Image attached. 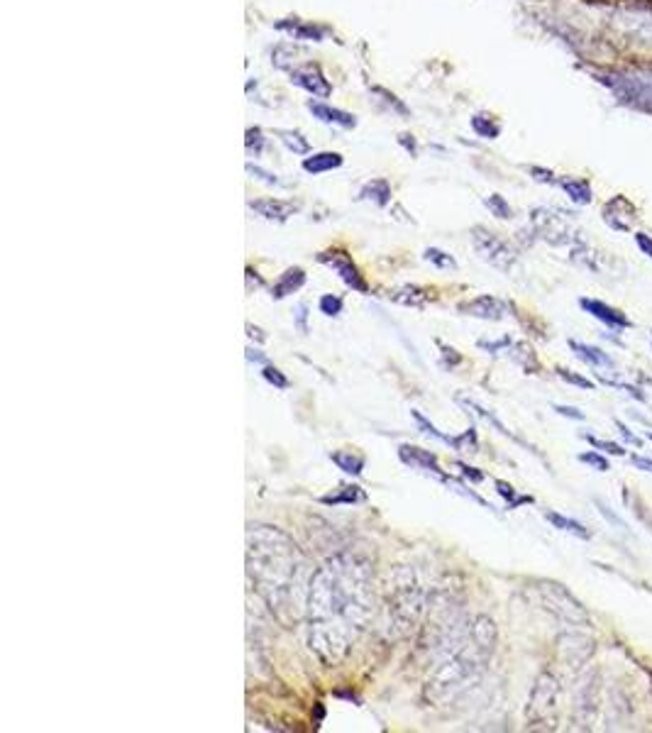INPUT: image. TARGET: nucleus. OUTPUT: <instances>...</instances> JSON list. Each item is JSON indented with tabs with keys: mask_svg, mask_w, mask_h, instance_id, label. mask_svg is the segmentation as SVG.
<instances>
[{
	"mask_svg": "<svg viewBox=\"0 0 652 733\" xmlns=\"http://www.w3.org/2000/svg\"><path fill=\"white\" fill-rule=\"evenodd\" d=\"M398 458H401V462L408 467H413V469H420V472H428V475L437 476L440 482H450V476L444 475V469L440 467V462H437V458H435V452H430V450H423V448H416V445H401L398 448Z\"/></svg>",
	"mask_w": 652,
	"mask_h": 733,
	"instance_id": "obj_13",
	"label": "nucleus"
},
{
	"mask_svg": "<svg viewBox=\"0 0 652 733\" xmlns=\"http://www.w3.org/2000/svg\"><path fill=\"white\" fill-rule=\"evenodd\" d=\"M582 640H584L582 633H567V636L559 639V653H562L567 665L579 667L582 663H586V657L594 653V647H582V650H579V643H582Z\"/></svg>",
	"mask_w": 652,
	"mask_h": 733,
	"instance_id": "obj_17",
	"label": "nucleus"
},
{
	"mask_svg": "<svg viewBox=\"0 0 652 733\" xmlns=\"http://www.w3.org/2000/svg\"><path fill=\"white\" fill-rule=\"evenodd\" d=\"M423 259L430 262V265H435L437 269H457V262H454L447 252H443V249L437 248H428L426 252H423Z\"/></svg>",
	"mask_w": 652,
	"mask_h": 733,
	"instance_id": "obj_35",
	"label": "nucleus"
},
{
	"mask_svg": "<svg viewBox=\"0 0 652 733\" xmlns=\"http://www.w3.org/2000/svg\"><path fill=\"white\" fill-rule=\"evenodd\" d=\"M615 426H618V433H621V436H623V440H625V443H633V445H643V440L638 438V436H635L633 430L628 428V426H625V423H621V420H615Z\"/></svg>",
	"mask_w": 652,
	"mask_h": 733,
	"instance_id": "obj_47",
	"label": "nucleus"
},
{
	"mask_svg": "<svg viewBox=\"0 0 652 733\" xmlns=\"http://www.w3.org/2000/svg\"><path fill=\"white\" fill-rule=\"evenodd\" d=\"M484 203H486V208L492 210L496 218H501V220L513 218V210H510L509 200L503 199V196H499V193H492V196H486V199H484Z\"/></svg>",
	"mask_w": 652,
	"mask_h": 733,
	"instance_id": "obj_34",
	"label": "nucleus"
},
{
	"mask_svg": "<svg viewBox=\"0 0 652 733\" xmlns=\"http://www.w3.org/2000/svg\"><path fill=\"white\" fill-rule=\"evenodd\" d=\"M631 462H633L638 469H643V472H652V460L640 458V455H631Z\"/></svg>",
	"mask_w": 652,
	"mask_h": 733,
	"instance_id": "obj_52",
	"label": "nucleus"
},
{
	"mask_svg": "<svg viewBox=\"0 0 652 733\" xmlns=\"http://www.w3.org/2000/svg\"><path fill=\"white\" fill-rule=\"evenodd\" d=\"M437 345H440V350H443V360H444V364H450V370L462 362V354L457 353L454 347H447V345H443V343H437Z\"/></svg>",
	"mask_w": 652,
	"mask_h": 733,
	"instance_id": "obj_46",
	"label": "nucleus"
},
{
	"mask_svg": "<svg viewBox=\"0 0 652 733\" xmlns=\"http://www.w3.org/2000/svg\"><path fill=\"white\" fill-rule=\"evenodd\" d=\"M318 262L325 265V267H330L332 272L345 281V286H350L352 291H357V294H367L369 291L364 276L360 274L357 265L352 262V257L345 249H328V252H321V255H318Z\"/></svg>",
	"mask_w": 652,
	"mask_h": 733,
	"instance_id": "obj_10",
	"label": "nucleus"
},
{
	"mask_svg": "<svg viewBox=\"0 0 652 733\" xmlns=\"http://www.w3.org/2000/svg\"><path fill=\"white\" fill-rule=\"evenodd\" d=\"M362 501H367V494H364V489L357 485H345L340 486V492L338 494H330V496H322L321 504L325 506H342V504H362Z\"/></svg>",
	"mask_w": 652,
	"mask_h": 733,
	"instance_id": "obj_26",
	"label": "nucleus"
},
{
	"mask_svg": "<svg viewBox=\"0 0 652 733\" xmlns=\"http://www.w3.org/2000/svg\"><path fill=\"white\" fill-rule=\"evenodd\" d=\"M342 162H345V159H342V154L318 152V154H313V157H306V159H303V169H306L308 174H313V176H318V174L340 169Z\"/></svg>",
	"mask_w": 652,
	"mask_h": 733,
	"instance_id": "obj_21",
	"label": "nucleus"
},
{
	"mask_svg": "<svg viewBox=\"0 0 652 733\" xmlns=\"http://www.w3.org/2000/svg\"><path fill=\"white\" fill-rule=\"evenodd\" d=\"M559 186L567 191L569 199L575 200V203H579V206L591 203V186L586 182H582V179H562Z\"/></svg>",
	"mask_w": 652,
	"mask_h": 733,
	"instance_id": "obj_28",
	"label": "nucleus"
},
{
	"mask_svg": "<svg viewBox=\"0 0 652 733\" xmlns=\"http://www.w3.org/2000/svg\"><path fill=\"white\" fill-rule=\"evenodd\" d=\"M604 220L614 230L628 232V230H631V225H633V220H635V208H633V206H628L623 213H618L615 199L608 200V203H606V208H604Z\"/></svg>",
	"mask_w": 652,
	"mask_h": 733,
	"instance_id": "obj_24",
	"label": "nucleus"
},
{
	"mask_svg": "<svg viewBox=\"0 0 652 733\" xmlns=\"http://www.w3.org/2000/svg\"><path fill=\"white\" fill-rule=\"evenodd\" d=\"M447 640L450 647L428 677L426 699L433 704L450 702L479 680L496 646V623L489 616H477L464 631L447 633Z\"/></svg>",
	"mask_w": 652,
	"mask_h": 733,
	"instance_id": "obj_3",
	"label": "nucleus"
},
{
	"mask_svg": "<svg viewBox=\"0 0 652 733\" xmlns=\"http://www.w3.org/2000/svg\"><path fill=\"white\" fill-rule=\"evenodd\" d=\"M579 305H582L589 315H594L596 321H601L604 325H608L611 330H625V328L633 325L618 308H611V305L604 304V301H599V298H582Z\"/></svg>",
	"mask_w": 652,
	"mask_h": 733,
	"instance_id": "obj_14",
	"label": "nucleus"
},
{
	"mask_svg": "<svg viewBox=\"0 0 652 733\" xmlns=\"http://www.w3.org/2000/svg\"><path fill=\"white\" fill-rule=\"evenodd\" d=\"M596 506H599V511H601V514H604L606 518H608V521H614V524L618 525V528H623V521H621V518H615V516L611 514V511H608V509H606V506H604V501H599V499H596Z\"/></svg>",
	"mask_w": 652,
	"mask_h": 733,
	"instance_id": "obj_54",
	"label": "nucleus"
},
{
	"mask_svg": "<svg viewBox=\"0 0 652 733\" xmlns=\"http://www.w3.org/2000/svg\"><path fill=\"white\" fill-rule=\"evenodd\" d=\"M472 127L474 133L484 137V140H493V137H499V133H501V127L496 125L492 115H474Z\"/></svg>",
	"mask_w": 652,
	"mask_h": 733,
	"instance_id": "obj_31",
	"label": "nucleus"
},
{
	"mask_svg": "<svg viewBox=\"0 0 652 733\" xmlns=\"http://www.w3.org/2000/svg\"><path fill=\"white\" fill-rule=\"evenodd\" d=\"M545 521H550L555 528L565 531V533L577 535V538H582V541H589V538H591V533L586 531L584 525L579 524V521H575V518H567V516L555 514V511H545Z\"/></svg>",
	"mask_w": 652,
	"mask_h": 733,
	"instance_id": "obj_27",
	"label": "nucleus"
},
{
	"mask_svg": "<svg viewBox=\"0 0 652 733\" xmlns=\"http://www.w3.org/2000/svg\"><path fill=\"white\" fill-rule=\"evenodd\" d=\"M330 460L335 462V465L340 467L345 475H352V476H360L362 472H364V455H360V452H355V450H338V452H332Z\"/></svg>",
	"mask_w": 652,
	"mask_h": 733,
	"instance_id": "obj_23",
	"label": "nucleus"
},
{
	"mask_svg": "<svg viewBox=\"0 0 652 733\" xmlns=\"http://www.w3.org/2000/svg\"><path fill=\"white\" fill-rule=\"evenodd\" d=\"M538 591L542 604L548 607L558 619L567 621L572 626H589V614L572 594L558 582H538Z\"/></svg>",
	"mask_w": 652,
	"mask_h": 733,
	"instance_id": "obj_5",
	"label": "nucleus"
},
{
	"mask_svg": "<svg viewBox=\"0 0 652 733\" xmlns=\"http://www.w3.org/2000/svg\"><path fill=\"white\" fill-rule=\"evenodd\" d=\"M289 74H291V84L308 91L313 98H328L332 94L330 81L325 78L318 64H301V67H293Z\"/></svg>",
	"mask_w": 652,
	"mask_h": 733,
	"instance_id": "obj_11",
	"label": "nucleus"
},
{
	"mask_svg": "<svg viewBox=\"0 0 652 733\" xmlns=\"http://www.w3.org/2000/svg\"><path fill=\"white\" fill-rule=\"evenodd\" d=\"M454 467H457V469L462 472L464 479H469L472 485H479V482H484V472H479L477 467L464 465V462H454Z\"/></svg>",
	"mask_w": 652,
	"mask_h": 733,
	"instance_id": "obj_44",
	"label": "nucleus"
},
{
	"mask_svg": "<svg viewBox=\"0 0 652 733\" xmlns=\"http://www.w3.org/2000/svg\"><path fill=\"white\" fill-rule=\"evenodd\" d=\"M388 301H394V304H401V305H411V308H423V305L428 304V294L423 291V289H418V286H401V289H394V291H388Z\"/></svg>",
	"mask_w": 652,
	"mask_h": 733,
	"instance_id": "obj_22",
	"label": "nucleus"
},
{
	"mask_svg": "<svg viewBox=\"0 0 652 733\" xmlns=\"http://www.w3.org/2000/svg\"><path fill=\"white\" fill-rule=\"evenodd\" d=\"M276 29L286 32L293 39H306V42H322L325 37V29L311 22H303V20H284V22H276Z\"/></svg>",
	"mask_w": 652,
	"mask_h": 733,
	"instance_id": "obj_18",
	"label": "nucleus"
},
{
	"mask_svg": "<svg viewBox=\"0 0 652 733\" xmlns=\"http://www.w3.org/2000/svg\"><path fill=\"white\" fill-rule=\"evenodd\" d=\"M374 609V577L364 558L338 552L313 572L306 601L308 646L325 665L342 663L367 629Z\"/></svg>",
	"mask_w": 652,
	"mask_h": 733,
	"instance_id": "obj_1",
	"label": "nucleus"
},
{
	"mask_svg": "<svg viewBox=\"0 0 652 733\" xmlns=\"http://www.w3.org/2000/svg\"><path fill=\"white\" fill-rule=\"evenodd\" d=\"M472 245L474 252H477L486 265H492L493 269L509 274L510 269L516 267V259H518L516 249L510 248L506 240L499 238L496 232H492V230L477 225V228L472 230Z\"/></svg>",
	"mask_w": 652,
	"mask_h": 733,
	"instance_id": "obj_6",
	"label": "nucleus"
},
{
	"mask_svg": "<svg viewBox=\"0 0 652 733\" xmlns=\"http://www.w3.org/2000/svg\"><path fill=\"white\" fill-rule=\"evenodd\" d=\"M276 134H279V140H281L293 154L311 152V143H308L301 133H296V130H276Z\"/></svg>",
	"mask_w": 652,
	"mask_h": 733,
	"instance_id": "obj_30",
	"label": "nucleus"
},
{
	"mask_svg": "<svg viewBox=\"0 0 652 733\" xmlns=\"http://www.w3.org/2000/svg\"><path fill=\"white\" fill-rule=\"evenodd\" d=\"M247 172L252 174V179H259V182L269 183V186H281V182L276 179L274 174L265 172V169H259V167H255V164H247Z\"/></svg>",
	"mask_w": 652,
	"mask_h": 733,
	"instance_id": "obj_43",
	"label": "nucleus"
},
{
	"mask_svg": "<svg viewBox=\"0 0 652 733\" xmlns=\"http://www.w3.org/2000/svg\"><path fill=\"white\" fill-rule=\"evenodd\" d=\"M262 377H265L272 387H276V389H289V377H286L284 371L276 370V367H272V364H265V370H262Z\"/></svg>",
	"mask_w": 652,
	"mask_h": 733,
	"instance_id": "obj_40",
	"label": "nucleus"
},
{
	"mask_svg": "<svg viewBox=\"0 0 652 733\" xmlns=\"http://www.w3.org/2000/svg\"><path fill=\"white\" fill-rule=\"evenodd\" d=\"M569 347H572V353L577 354L582 362L591 364V367H599V370H611L614 367V360L606 353H601L599 347L579 343V340H569Z\"/></svg>",
	"mask_w": 652,
	"mask_h": 733,
	"instance_id": "obj_20",
	"label": "nucleus"
},
{
	"mask_svg": "<svg viewBox=\"0 0 652 733\" xmlns=\"http://www.w3.org/2000/svg\"><path fill=\"white\" fill-rule=\"evenodd\" d=\"M423 611V590L413 577V572L408 567L396 570L394 590H391V614L401 629H406L408 623H416V619Z\"/></svg>",
	"mask_w": 652,
	"mask_h": 733,
	"instance_id": "obj_4",
	"label": "nucleus"
},
{
	"mask_svg": "<svg viewBox=\"0 0 652 733\" xmlns=\"http://www.w3.org/2000/svg\"><path fill=\"white\" fill-rule=\"evenodd\" d=\"M509 345H510V338H503V340H499V343H486V340H482V343H479V347L489 350V353H496V350H501V347H509Z\"/></svg>",
	"mask_w": 652,
	"mask_h": 733,
	"instance_id": "obj_51",
	"label": "nucleus"
},
{
	"mask_svg": "<svg viewBox=\"0 0 652 733\" xmlns=\"http://www.w3.org/2000/svg\"><path fill=\"white\" fill-rule=\"evenodd\" d=\"M611 28L635 47H652V8L615 10Z\"/></svg>",
	"mask_w": 652,
	"mask_h": 733,
	"instance_id": "obj_7",
	"label": "nucleus"
},
{
	"mask_svg": "<svg viewBox=\"0 0 652 733\" xmlns=\"http://www.w3.org/2000/svg\"><path fill=\"white\" fill-rule=\"evenodd\" d=\"M318 308H321L322 315H328V318H338V315L342 314L345 304H342L340 296L325 294V296H321V301H318Z\"/></svg>",
	"mask_w": 652,
	"mask_h": 733,
	"instance_id": "obj_36",
	"label": "nucleus"
},
{
	"mask_svg": "<svg viewBox=\"0 0 652 733\" xmlns=\"http://www.w3.org/2000/svg\"><path fill=\"white\" fill-rule=\"evenodd\" d=\"M460 314L469 318H482V321H503L510 314V304L496 298V296H477L472 301L460 304Z\"/></svg>",
	"mask_w": 652,
	"mask_h": 733,
	"instance_id": "obj_12",
	"label": "nucleus"
},
{
	"mask_svg": "<svg viewBox=\"0 0 652 733\" xmlns=\"http://www.w3.org/2000/svg\"><path fill=\"white\" fill-rule=\"evenodd\" d=\"M374 91H377L379 95H384V101H387L388 105H394V108H396L398 113H401V115H408L406 105H403V103H398V101H396V95H391V94H388V91H384V88H374Z\"/></svg>",
	"mask_w": 652,
	"mask_h": 733,
	"instance_id": "obj_49",
	"label": "nucleus"
},
{
	"mask_svg": "<svg viewBox=\"0 0 652 733\" xmlns=\"http://www.w3.org/2000/svg\"><path fill=\"white\" fill-rule=\"evenodd\" d=\"M493 485H496V492H499V494L506 499L509 509H518V506L533 504V501H535L533 496H518V494H516V489H513L510 485H506V482H501V479H496Z\"/></svg>",
	"mask_w": 652,
	"mask_h": 733,
	"instance_id": "obj_33",
	"label": "nucleus"
},
{
	"mask_svg": "<svg viewBox=\"0 0 652 733\" xmlns=\"http://www.w3.org/2000/svg\"><path fill=\"white\" fill-rule=\"evenodd\" d=\"M510 360H516V362L523 367L526 371H535L538 370V360H535V353L530 350V345L526 343H518L510 347Z\"/></svg>",
	"mask_w": 652,
	"mask_h": 733,
	"instance_id": "obj_32",
	"label": "nucleus"
},
{
	"mask_svg": "<svg viewBox=\"0 0 652 733\" xmlns=\"http://www.w3.org/2000/svg\"><path fill=\"white\" fill-rule=\"evenodd\" d=\"M584 440H586V443H591V448L601 450V452H608V455H615V458H623V455H625V450L621 448V445L611 443V440L594 438L591 433H584Z\"/></svg>",
	"mask_w": 652,
	"mask_h": 733,
	"instance_id": "obj_37",
	"label": "nucleus"
},
{
	"mask_svg": "<svg viewBox=\"0 0 652 733\" xmlns=\"http://www.w3.org/2000/svg\"><path fill=\"white\" fill-rule=\"evenodd\" d=\"M247 360L249 362H259V364H269V360H266L265 354L259 353V350H255V347H247Z\"/></svg>",
	"mask_w": 652,
	"mask_h": 733,
	"instance_id": "obj_53",
	"label": "nucleus"
},
{
	"mask_svg": "<svg viewBox=\"0 0 652 733\" xmlns=\"http://www.w3.org/2000/svg\"><path fill=\"white\" fill-rule=\"evenodd\" d=\"M303 284H306V272H303L301 267L286 269L284 274L276 279V284L272 286V298H274V301H281L286 296L296 294Z\"/></svg>",
	"mask_w": 652,
	"mask_h": 733,
	"instance_id": "obj_19",
	"label": "nucleus"
},
{
	"mask_svg": "<svg viewBox=\"0 0 652 733\" xmlns=\"http://www.w3.org/2000/svg\"><path fill=\"white\" fill-rule=\"evenodd\" d=\"M247 574L266 609L291 626L306 614L313 572L291 535L276 525L252 524L247 531Z\"/></svg>",
	"mask_w": 652,
	"mask_h": 733,
	"instance_id": "obj_2",
	"label": "nucleus"
},
{
	"mask_svg": "<svg viewBox=\"0 0 652 733\" xmlns=\"http://www.w3.org/2000/svg\"><path fill=\"white\" fill-rule=\"evenodd\" d=\"M558 696H559V685L558 680L552 675H540L533 692H530V702H528V719L533 724H542L548 721L552 712L558 709Z\"/></svg>",
	"mask_w": 652,
	"mask_h": 733,
	"instance_id": "obj_9",
	"label": "nucleus"
},
{
	"mask_svg": "<svg viewBox=\"0 0 652 733\" xmlns=\"http://www.w3.org/2000/svg\"><path fill=\"white\" fill-rule=\"evenodd\" d=\"M552 409L558 411L559 416H565V419H575V420H584L586 416L582 413L579 409H575V406H552Z\"/></svg>",
	"mask_w": 652,
	"mask_h": 733,
	"instance_id": "obj_48",
	"label": "nucleus"
},
{
	"mask_svg": "<svg viewBox=\"0 0 652 733\" xmlns=\"http://www.w3.org/2000/svg\"><path fill=\"white\" fill-rule=\"evenodd\" d=\"M245 328H247V335H249L252 340H257V343H266V335L262 328H257V325H252V323H247Z\"/></svg>",
	"mask_w": 652,
	"mask_h": 733,
	"instance_id": "obj_50",
	"label": "nucleus"
},
{
	"mask_svg": "<svg viewBox=\"0 0 652 733\" xmlns=\"http://www.w3.org/2000/svg\"><path fill=\"white\" fill-rule=\"evenodd\" d=\"M579 462L594 467L599 472H608V460H606L604 455H599V452H582V455H579Z\"/></svg>",
	"mask_w": 652,
	"mask_h": 733,
	"instance_id": "obj_42",
	"label": "nucleus"
},
{
	"mask_svg": "<svg viewBox=\"0 0 652 733\" xmlns=\"http://www.w3.org/2000/svg\"><path fill=\"white\" fill-rule=\"evenodd\" d=\"M249 210H255L257 216H262L265 220H274V223H286L293 213H298V206L293 200L281 199H259L249 203Z\"/></svg>",
	"mask_w": 652,
	"mask_h": 733,
	"instance_id": "obj_15",
	"label": "nucleus"
},
{
	"mask_svg": "<svg viewBox=\"0 0 652 733\" xmlns=\"http://www.w3.org/2000/svg\"><path fill=\"white\" fill-rule=\"evenodd\" d=\"M401 144H403V147H406L408 152H411V154H413V157H416L418 147H416V143H413V140H408V134H401Z\"/></svg>",
	"mask_w": 652,
	"mask_h": 733,
	"instance_id": "obj_55",
	"label": "nucleus"
},
{
	"mask_svg": "<svg viewBox=\"0 0 652 733\" xmlns=\"http://www.w3.org/2000/svg\"><path fill=\"white\" fill-rule=\"evenodd\" d=\"M530 225L540 240H545L555 248L569 245L575 240V230L569 225L567 213L552 208H535L530 213Z\"/></svg>",
	"mask_w": 652,
	"mask_h": 733,
	"instance_id": "obj_8",
	"label": "nucleus"
},
{
	"mask_svg": "<svg viewBox=\"0 0 652 733\" xmlns=\"http://www.w3.org/2000/svg\"><path fill=\"white\" fill-rule=\"evenodd\" d=\"M308 110L313 113V118H318L321 123L335 125V127H345V130H352L357 125V118L352 113H345L340 108H332L328 103H321V101H308Z\"/></svg>",
	"mask_w": 652,
	"mask_h": 733,
	"instance_id": "obj_16",
	"label": "nucleus"
},
{
	"mask_svg": "<svg viewBox=\"0 0 652 733\" xmlns=\"http://www.w3.org/2000/svg\"><path fill=\"white\" fill-rule=\"evenodd\" d=\"M293 325L301 330L303 335H308V305L301 304L296 308V318H293Z\"/></svg>",
	"mask_w": 652,
	"mask_h": 733,
	"instance_id": "obj_45",
	"label": "nucleus"
},
{
	"mask_svg": "<svg viewBox=\"0 0 652 733\" xmlns=\"http://www.w3.org/2000/svg\"><path fill=\"white\" fill-rule=\"evenodd\" d=\"M477 448H479V440H477V430L474 428L464 430L462 436H457V445H454L457 452H469V455H474Z\"/></svg>",
	"mask_w": 652,
	"mask_h": 733,
	"instance_id": "obj_38",
	"label": "nucleus"
},
{
	"mask_svg": "<svg viewBox=\"0 0 652 733\" xmlns=\"http://www.w3.org/2000/svg\"><path fill=\"white\" fill-rule=\"evenodd\" d=\"M411 416L416 419L418 428L423 430L426 436H430V438H435V440H440V443H444V445H450V448L454 450V445H457V438H454V436H444V433H440V430L435 428L433 423H430V420H428L426 416L420 413V411H411Z\"/></svg>",
	"mask_w": 652,
	"mask_h": 733,
	"instance_id": "obj_29",
	"label": "nucleus"
},
{
	"mask_svg": "<svg viewBox=\"0 0 652 733\" xmlns=\"http://www.w3.org/2000/svg\"><path fill=\"white\" fill-rule=\"evenodd\" d=\"M648 438H650V440H652V436H650V433H648Z\"/></svg>",
	"mask_w": 652,
	"mask_h": 733,
	"instance_id": "obj_56",
	"label": "nucleus"
},
{
	"mask_svg": "<svg viewBox=\"0 0 652 733\" xmlns=\"http://www.w3.org/2000/svg\"><path fill=\"white\" fill-rule=\"evenodd\" d=\"M360 200H371L374 206L384 208V206H388V200H391V186L384 179H371V182L362 186Z\"/></svg>",
	"mask_w": 652,
	"mask_h": 733,
	"instance_id": "obj_25",
	"label": "nucleus"
},
{
	"mask_svg": "<svg viewBox=\"0 0 652 733\" xmlns=\"http://www.w3.org/2000/svg\"><path fill=\"white\" fill-rule=\"evenodd\" d=\"M555 371H558L559 379H565L567 384H572V387H579V389H586V391H594V381L586 379V377H582V374H575V371L562 370V367H558Z\"/></svg>",
	"mask_w": 652,
	"mask_h": 733,
	"instance_id": "obj_39",
	"label": "nucleus"
},
{
	"mask_svg": "<svg viewBox=\"0 0 652 733\" xmlns=\"http://www.w3.org/2000/svg\"><path fill=\"white\" fill-rule=\"evenodd\" d=\"M247 152L255 154V157H259L262 154V150H265V137H262V130L259 127H252V130H247Z\"/></svg>",
	"mask_w": 652,
	"mask_h": 733,
	"instance_id": "obj_41",
	"label": "nucleus"
}]
</instances>
